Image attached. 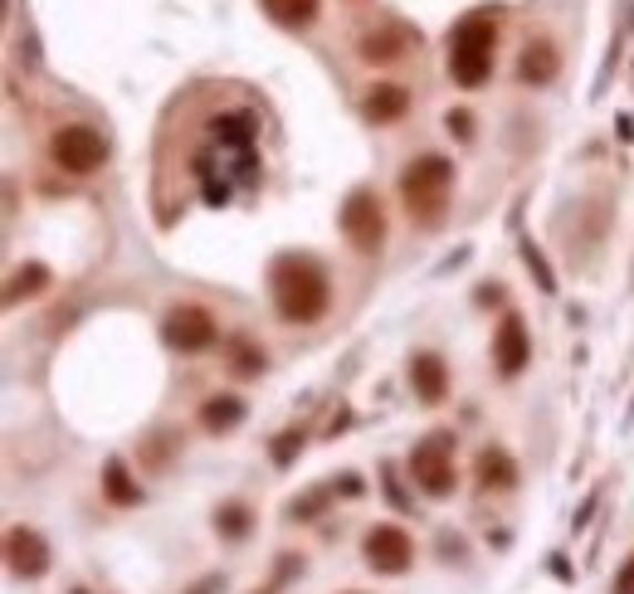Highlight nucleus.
Returning <instances> with one entry per match:
<instances>
[{
  "mask_svg": "<svg viewBox=\"0 0 634 594\" xmlns=\"http://www.w3.org/2000/svg\"><path fill=\"white\" fill-rule=\"evenodd\" d=\"M274 307L284 321H317L333 303V283H327L323 264L317 258H303V254H288L274 264Z\"/></svg>",
  "mask_w": 634,
  "mask_h": 594,
  "instance_id": "1",
  "label": "nucleus"
},
{
  "mask_svg": "<svg viewBox=\"0 0 634 594\" xmlns=\"http://www.w3.org/2000/svg\"><path fill=\"white\" fill-rule=\"evenodd\" d=\"M493 44H498V24L493 16H463L449 34V73L463 89H479L493 73Z\"/></svg>",
  "mask_w": 634,
  "mask_h": 594,
  "instance_id": "2",
  "label": "nucleus"
},
{
  "mask_svg": "<svg viewBox=\"0 0 634 594\" xmlns=\"http://www.w3.org/2000/svg\"><path fill=\"white\" fill-rule=\"evenodd\" d=\"M449 191H454V161H444V156L410 161L406 176H400V201L420 219H434L449 205Z\"/></svg>",
  "mask_w": 634,
  "mask_h": 594,
  "instance_id": "3",
  "label": "nucleus"
},
{
  "mask_svg": "<svg viewBox=\"0 0 634 594\" xmlns=\"http://www.w3.org/2000/svg\"><path fill=\"white\" fill-rule=\"evenodd\" d=\"M49 156H54V166L69 171V176H93V171L108 161V142L98 127H89V122H69V127L54 132Z\"/></svg>",
  "mask_w": 634,
  "mask_h": 594,
  "instance_id": "4",
  "label": "nucleus"
},
{
  "mask_svg": "<svg viewBox=\"0 0 634 594\" xmlns=\"http://www.w3.org/2000/svg\"><path fill=\"white\" fill-rule=\"evenodd\" d=\"M449 434H430L425 443H415V453H410V478L420 482V492L425 498H449L454 492V449H449Z\"/></svg>",
  "mask_w": 634,
  "mask_h": 594,
  "instance_id": "5",
  "label": "nucleus"
},
{
  "mask_svg": "<svg viewBox=\"0 0 634 594\" xmlns=\"http://www.w3.org/2000/svg\"><path fill=\"white\" fill-rule=\"evenodd\" d=\"M341 234L357 254H376L386 239V215H381V201L376 191H351L347 205H341Z\"/></svg>",
  "mask_w": 634,
  "mask_h": 594,
  "instance_id": "6",
  "label": "nucleus"
},
{
  "mask_svg": "<svg viewBox=\"0 0 634 594\" xmlns=\"http://www.w3.org/2000/svg\"><path fill=\"white\" fill-rule=\"evenodd\" d=\"M361 555H366V565H371L376 575H406V571H410V561H415V541H410L400 526L381 522V526L366 531Z\"/></svg>",
  "mask_w": 634,
  "mask_h": 594,
  "instance_id": "7",
  "label": "nucleus"
},
{
  "mask_svg": "<svg viewBox=\"0 0 634 594\" xmlns=\"http://www.w3.org/2000/svg\"><path fill=\"white\" fill-rule=\"evenodd\" d=\"M162 331H166V341L176 346V351H211L215 337H219V327H215V317L205 313V307H191V303H181V307H171L166 321H162Z\"/></svg>",
  "mask_w": 634,
  "mask_h": 594,
  "instance_id": "8",
  "label": "nucleus"
},
{
  "mask_svg": "<svg viewBox=\"0 0 634 594\" xmlns=\"http://www.w3.org/2000/svg\"><path fill=\"white\" fill-rule=\"evenodd\" d=\"M493 361H498V370H503V376H518V370L532 361L528 321H522L518 313H508L503 321H498V331H493Z\"/></svg>",
  "mask_w": 634,
  "mask_h": 594,
  "instance_id": "9",
  "label": "nucleus"
},
{
  "mask_svg": "<svg viewBox=\"0 0 634 594\" xmlns=\"http://www.w3.org/2000/svg\"><path fill=\"white\" fill-rule=\"evenodd\" d=\"M6 561H10V571H16V575L40 580V575L49 571V546H44V536H40V531H30V526L6 531Z\"/></svg>",
  "mask_w": 634,
  "mask_h": 594,
  "instance_id": "10",
  "label": "nucleus"
},
{
  "mask_svg": "<svg viewBox=\"0 0 634 594\" xmlns=\"http://www.w3.org/2000/svg\"><path fill=\"white\" fill-rule=\"evenodd\" d=\"M410 386H415V395H420L425 404H439L449 395V366L439 361L434 351L415 356V361H410Z\"/></svg>",
  "mask_w": 634,
  "mask_h": 594,
  "instance_id": "11",
  "label": "nucleus"
},
{
  "mask_svg": "<svg viewBox=\"0 0 634 594\" xmlns=\"http://www.w3.org/2000/svg\"><path fill=\"white\" fill-rule=\"evenodd\" d=\"M420 40V34H410L406 24H390V30H381V34H366L361 40V59L366 64H396L406 49Z\"/></svg>",
  "mask_w": 634,
  "mask_h": 594,
  "instance_id": "12",
  "label": "nucleus"
},
{
  "mask_svg": "<svg viewBox=\"0 0 634 594\" xmlns=\"http://www.w3.org/2000/svg\"><path fill=\"white\" fill-rule=\"evenodd\" d=\"M556 69H561V59H556L552 40H532L528 49H522V59H518V79L522 83H552Z\"/></svg>",
  "mask_w": 634,
  "mask_h": 594,
  "instance_id": "13",
  "label": "nucleus"
},
{
  "mask_svg": "<svg viewBox=\"0 0 634 594\" xmlns=\"http://www.w3.org/2000/svg\"><path fill=\"white\" fill-rule=\"evenodd\" d=\"M406 107H410V93L400 89V83H376V89L366 93L361 113L371 122H396V117H406Z\"/></svg>",
  "mask_w": 634,
  "mask_h": 594,
  "instance_id": "14",
  "label": "nucleus"
},
{
  "mask_svg": "<svg viewBox=\"0 0 634 594\" xmlns=\"http://www.w3.org/2000/svg\"><path fill=\"white\" fill-rule=\"evenodd\" d=\"M473 473H479L483 488H498V492L518 488V463H512L508 449H483L479 463H473Z\"/></svg>",
  "mask_w": 634,
  "mask_h": 594,
  "instance_id": "15",
  "label": "nucleus"
},
{
  "mask_svg": "<svg viewBox=\"0 0 634 594\" xmlns=\"http://www.w3.org/2000/svg\"><path fill=\"white\" fill-rule=\"evenodd\" d=\"M103 498L113 506H137L142 502V488L132 482L127 468H122V458H108L103 463Z\"/></svg>",
  "mask_w": 634,
  "mask_h": 594,
  "instance_id": "16",
  "label": "nucleus"
},
{
  "mask_svg": "<svg viewBox=\"0 0 634 594\" xmlns=\"http://www.w3.org/2000/svg\"><path fill=\"white\" fill-rule=\"evenodd\" d=\"M244 419V400L239 395H211V400L201 404V424L211 429V434H225V429H235Z\"/></svg>",
  "mask_w": 634,
  "mask_h": 594,
  "instance_id": "17",
  "label": "nucleus"
},
{
  "mask_svg": "<svg viewBox=\"0 0 634 594\" xmlns=\"http://www.w3.org/2000/svg\"><path fill=\"white\" fill-rule=\"evenodd\" d=\"M317 6H323V0H264L268 16L278 24H288V30H308L317 20Z\"/></svg>",
  "mask_w": 634,
  "mask_h": 594,
  "instance_id": "18",
  "label": "nucleus"
},
{
  "mask_svg": "<svg viewBox=\"0 0 634 594\" xmlns=\"http://www.w3.org/2000/svg\"><path fill=\"white\" fill-rule=\"evenodd\" d=\"M49 288V268L44 264H24V268H16L10 274V283H6V303H20V297H40Z\"/></svg>",
  "mask_w": 634,
  "mask_h": 594,
  "instance_id": "19",
  "label": "nucleus"
},
{
  "mask_svg": "<svg viewBox=\"0 0 634 594\" xmlns=\"http://www.w3.org/2000/svg\"><path fill=\"white\" fill-rule=\"evenodd\" d=\"M215 531H219V536H229V541H239L244 531H249V506H244V502H225L215 512Z\"/></svg>",
  "mask_w": 634,
  "mask_h": 594,
  "instance_id": "20",
  "label": "nucleus"
},
{
  "mask_svg": "<svg viewBox=\"0 0 634 594\" xmlns=\"http://www.w3.org/2000/svg\"><path fill=\"white\" fill-rule=\"evenodd\" d=\"M522 258H528V268L542 278V293H556V278H552V268H546V258L536 254V244H522Z\"/></svg>",
  "mask_w": 634,
  "mask_h": 594,
  "instance_id": "21",
  "label": "nucleus"
},
{
  "mask_svg": "<svg viewBox=\"0 0 634 594\" xmlns=\"http://www.w3.org/2000/svg\"><path fill=\"white\" fill-rule=\"evenodd\" d=\"M235 370H239V376H254V370H264V351H254V346L235 341Z\"/></svg>",
  "mask_w": 634,
  "mask_h": 594,
  "instance_id": "22",
  "label": "nucleus"
},
{
  "mask_svg": "<svg viewBox=\"0 0 634 594\" xmlns=\"http://www.w3.org/2000/svg\"><path fill=\"white\" fill-rule=\"evenodd\" d=\"M444 122H449V132H454V137H459V142H469V137H473V117H469V113H463V107H454V113H449Z\"/></svg>",
  "mask_w": 634,
  "mask_h": 594,
  "instance_id": "23",
  "label": "nucleus"
},
{
  "mask_svg": "<svg viewBox=\"0 0 634 594\" xmlns=\"http://www.w3.org/2000/svg\"><path fill=\"white\" fill-rule=\"evenodd\" d=\"M298 443H303V434H284V439H278V449H274V463H278V468H284V463H293V449H298Z\"/></svg>",
  "mask_w": 634,
  "mask_h": 594,
  "instance_id": "24",
  "label": "nucleus"
},
{
  "mask_svg": "<svg viewBox=\"0 0 634 594\" xmlns=\"http://www.w3.org/2000/svg\"><path fill=\"white\" fill-rule=\"evenodd\" d=\"M610 594H634V555H630L625 565H620V575H615V590H610Z\"/></svg>",
  "mask_w": 634,
  "mask_h": 594,
  "instance_id": "25",
  "label": "nucleus"
},
{
  "mask_svg": "<svg viewBox=\"0 0 634 594\" xmlns=\"http://www.w3.org/2000/svg\"><path fill=\"white\" fill-rule=\"evenodd\" d=\"M73 594H89V590H73Z\"/></svg>",
  "mask_w": 634,
  "mask_h": 594,
  "instance_id": "26",
  "label": "nucleus"
}]
</instances>
